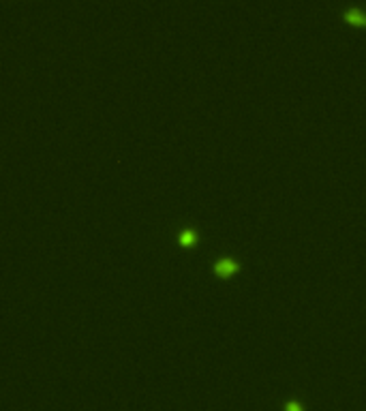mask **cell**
Here are the masks:
<instances>
[{"label":"cell","mask_w":366,"mask_h":411,"mask_svg":"<svg viewBox=\"0 0 366 411\" xmlns=\"http://www.w3.org/2000/svg\"><path fill=\"white\" fill-rule=\"evenodd\" d=\"M214 270L221 277H229V274H233L235 270H238V261H233L232 257H219V259L214 261Z\"/></svg>","instance_id":"cell-1"},{"label":"cell","mask_w":366,"mask_h":411,"mask_svg":"<svg viewBox=\"0 0 366 411\" xmlns=\"http://www.w3.org/2000/svg\"><path fill=\"white\" fill-rule=\"evenodd\" d=\"M343 17L347 22H353V24H366V11H362L360 7H349L343 11Z\"/></svg>","instance_id":"cell-2"},{"label":"cell","mask_w":366,"mask_h":411,"mask_svg":"<svg viewBox=\"0 0 366 411\" xmlns=\"http://www.w3.org/2000/svg\"><path fill=\"white\" fill-rule=\"evenodd\" d=\"M285 411H302V405L298 401H287L285 403Z\"/></svg>","instance_id":"cell-4"},{"label":"cell","mask_w":366,"mask_h":411,"mask_svg":"<svg viewBox=\"0 0 366 411\" xmlns=\"http://www.w3.org/2000/svg\"><path fill=\"white\" fill-rule=\"evenodd\" d=\"M178 238H180V242H182V244H193L195 242V231L191 229V227H184V229L180 231Z\"/></svg>","instance_id":"cell-3"}]
</instances>
